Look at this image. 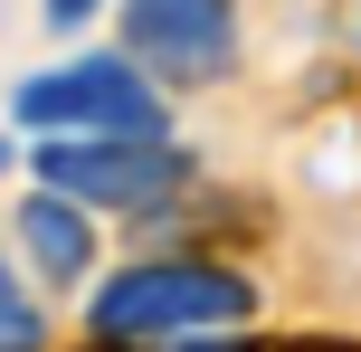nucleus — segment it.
<instances>
[{
  "instance_id": "1",
  "label": "nucleus",
  "mask_w": 361,
  "mask_h": 352,
  "mask_svg": "<svg viewBox=\"0 0 361 352\" xmlns=\"http://www.w3.org/2000/svg\"><path fill=\"white\" fill-rule=\"evenodd\" d=\"M247 315H257V286L209 257H143L114 286H95L86 305L105 343H171V334H209V324H247Z\"/></svg>"
},
{
  "instance_id": "2",
  "label": "nucleus",
  "mask_w": 361,
  "mask_h": 352,
  "mask_svg": "<svg viewBox=\"0 0 361 352\" xmlns=\"http://www.w3.org/2000/svg\"><path fill=\"white\" fill-rule=\"evenodd\" d=\"M10 114H19L29 133H162V124H171V105L152 95V76L133 67L124 48L19 76V86H10Z\"/></svg>"
},
{
  "instance_id": "3",
  "label": "nucleus",
  "mask_w": 361,
  "mask_h": 352,
  "mask_svg": "<svg viewBox=\"0 0 361 352\" xmlns=\"http://www.w3.org/2000/svg\"><path fill=\"white\" fill-rule=\"evenodd\" d=\"M38 181L67 190L76 210H162L190 162L162 133H48L38 143Z\"/></svg>"
},
{
  "instance_id": "4",
  "label": "nucleus",
  "mask_w": 361,
  "mask_h": 352,
  "mask_svg": "<svg viewBox=\"0 0 361 352\" xmlns=\"http://www.w3.org/2000/svg\"><path fill=\"white\" fill-rule=\"evenodd\" d=\"M124 57L162 86H219L238 67V0H124Z\"/></svg>"
},
{
  "instance_id": "5",
  "label": "nucleus",
  "mask_w": 361,
  "mask_h": 352,
  "mask_svg": "<svg viewBox=\"0 0 361 352\" xmlns=\"http://www.w3.org/2000/svg\"><path fill=\"white\" fill-rule=\"evenodd\" d=\"M19 248H29V267L48 286H76L95 267V229H86V210H76L67 190H29V200H19Z\"/></svg>"
},
{
  "instance_id": "6",
  "label": "nucleus",
  "mask_w": 361,
  "mask_h": 352,
  "mask_svg": "<svg viewBox=\"0 0 361 352\" xmlns=\"http://www.w3.org/2000/svg\"><path fill=\"white\" fill-rule=\"evenodd\" d=\"M0 352H48V315L10 267H0Z\"/></svg>"
},
{
  "instance_id": "7",
  "label": "nucleus",
  "mask_w": 361,
  "mask_h": 352,
  "mask_svg": "<svg viewBox=\"0 0 361 352\" xmlns=\"http://www.w3.org/2000/svg\"><path fill=\"white\" fill-rule=\"evenodd\" d=\"M38 10H48V19H57V29H86V19H95V10H105V0H38Z\"/></svg>"
}]
</instances>
